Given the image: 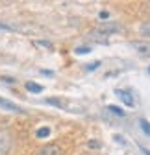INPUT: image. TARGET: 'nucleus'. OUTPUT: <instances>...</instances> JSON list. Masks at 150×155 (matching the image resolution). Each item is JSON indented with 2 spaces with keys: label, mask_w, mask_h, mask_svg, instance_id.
<instances>
[{
  "label": "nucleus",
  "mask_w": 150,
  "mask_h": 155,
  "mask_svg": "<svg viewBox=\"0 0 150 155\" xmlns=\"http://www.w3.org/2000/svg\"><path fill=\"white\" fill-rule=\"evenodd\" d=\"M13 148V137L8 129H0V155H8Z\"/></svg>",
  "instance_id": "obj_1"
},
{
  "label": "nucleus",
  "mask_w": 150,
  "mask_h": 155,
  "mask_svg": "<svg viewBox=\"0 0 150 155\" xmlns=\"http://www.w3.org/2000/svg\"><path fill=\"white\" fill-rule=\"evenodd\" d=\"M35 155H63V150L60 144H46V146L37 150Z\"/></svg>",
  "instance_id": "obj_2"
},
{
  "label": "nucleus",
  "mask_w": 150,
  "mask_h": 155,
  "mask_svg": "<svg viewBox=\"0 0 150 155\" xmlns=\"http://www.w3.org/2000/svg\"><path fill=\"white\" fill-rule=\"evenodd\" d=\"M0 109L9 111V113H15V114H22V113H24V109H22V107H19L17 104H13V102H9V100L2 98V96H0Z\"/></svg>",
  "instance_id": "obj_3"
},
{
  "label": "nucleus",
  "mask_w": 150,
  "mask_h": 155,
  "mask_svg": "<svg viewBox=\"0 0 150 155\" xmlns=\"http://www.w3.org/2000/svg\"><path fill=\"white\" fill-rule=\"evenodd\" d=\"M132 48L137 54H141L145 57H150V41H134L132 43Z\"/></svg>",
  "instance_id": "obj_4"
},
{
  "label": "nucleus",
  "mask_w": 150,
  "mask_h": 155,
  "mask_svg": "<svg viewBox=\"0 0 150 155\" xmlns=\"http://www.w3.org/2000/svg\"><path fill=\"white\" fill-rule=\"evenodd\" d=\"M97 31H98V33H102V35H107V33H113V31H119V26H117L115 22H111V21H107V22H100V24L97 26Z\"/></svg>",
  "instance_id": "obj_5"
},
{
  "label": "nucleus",
  "mask_w": 150,
  "mask_h": 155,
  "mask_svg": "<svg viewBox=\"0 0 150 155\" xmlns=\"http://www.w3.org/2000/svg\"><path fill=\"white\" fill-rule=\"evenodd\" d=\"M115 94H117V96H121V100H122V102H124V104H126L128 107H134V105H135V100L132 98V94H130L128 91L117 89V91H115Z\"/></svg>",
  "instance_id": "obj_6"
},
{
  "label": "nucleus",
  "mask_w": 150,
  "mask_h": 155,
  "mask_svg": "<svg viewBox=\"0 0 150 155\" xmlns=\"http://www.w3.org/2000/svg\"><path fill=\"white\" fill-rule=\"evenodd\" d=\"M50 133H52L50 127H39V129L35 131V137H37V139H46Z\"/></svg>",
  "instance_id": "obj_7"
},
{
  "label": "nucleus",
  "mask_w": 150,
  "mask_h": 155,
  "mask_svg": "<svg viewBox=\"0 0 150 155\" xmlns=\"http://www.w3.org/2000/svg\"><path fill=\"white\" fill-rule=\"evenodd\" d=\"M24 87H26V91H30V92H35V94H39V92L43 91V87H41V85H37V83H33V81H28Z\"/></svg>",
  "instance_id": "obj_8"
},
{
  "label": "nucleus",
  "mask_w": 150,
  "mask_h": 155,
  "mask_svg": "<svg viewBox=\"0 0 150 155\" xmlns=\"http://www.w3.org/2000/svg\"><path fill=\"white\" fill-rule=\"evenodd\" d=\"M139 33H141L143 37L150 39V22H143V24L139 26Z\"/></svg>",
  "instance_id": "obj_9"
},
{
  "label": "nucleus",
  "mask_w": 150,
  "mask_h": 155,
  "mask_svg": "<svg viewBox=\"0 0 150 155\" xmlns=\"http://www.w3.org/2000/svg\"><path fill=\"white\" fill-rule=\"evenodd\" d=\"M107 111H109L111 114H115V116H124V111H122L121 107H117V105H109Z\"/></svg>",
  "instance_id": "obj_10"
},
{
  "label": "nucleus",
  "mask_w": 150,
  "mask_h": 155,
  "mask_svg": "<svg viewBox=\"0 0 150 155\" xmlns=\"http://www.w3.org/2000/svg\"><path fill=\"white\" fill-rule=\"evenodd\" d=\"M46 104H50V105H56V107H65V104H61L60 100H56V98H46Z\"/></svg>",
  "instance_id": "obj_11"
},
{
  "label": "nucleus",
  "mask_w": 150,
  "mask_h": 155,
  "mask_svg": "<svg viewBox=\"0 0 150 155\" xmlns=\"http://www.w3.org/2000/svg\"><path fill=\"white\" fill-rule=\"evenodd\" d=\"M139 124H141V127H143V131H145L146 135H150V124H148L146 120H143V118L139 120Z\"/></svg>",
  "instance_id": "obj_12"
},
{
  "label": "nucleus",
  "mask_w": 150,
  "mask_h": 155,
  "mask_svg": "<svg viewBox=\"0 0 150 155\" xmlns=\"http://www.w3.org/2000/svg\"><path fill=\"white\" fill-rule=\"evenodd\" d=\"M89 50H91L89 46H78V48H76V54H87Z\"/></svg>",
  "instance_id": "obj_13"
},
{
  "label": "nucleus",
  "mask_w": 150,
  "mask_h": 155,
  "mask_svg": "<svg viewBox=\"0 0 150 155\" xmlns=\"http://www.w3.org/2000/svg\"><path fill=\"white\" fill-rule=\"evenodd\" d=\"M97 67H100V61H95V63H91V65H87V70H95Z\"/></svg>",
  "instance_id": "obj_14"
},
{
  "label": "nucleus",
  "mask_w": 150,
  "mask_h": 155,
  "mask_svg": "<svg viewBox=\"0 0 150 155\" xmlns=\"http://www.w3.org/2000/svg\"><path fill=\"white\" fill-rule=\"evenodd\" d=\"M87 146H89V148H100V142H98V140H89Z\"/></svg>",
  "instance_id": "obj_15"
},
{
  "label": "nucleus",
  "mask_w": 150,
  "mask_h": 155,
  "mask_svg": "<svg viewBox=\"0 0 150 155\" xmlns=\"http://www.w3.org/2000/svg\"><path fill=\"white\" fill-rule=\"evenodd\" d=\"M35 45H37V46H46V48H52V45H50V43H46V41H37Z\"/></svg>",
  "instance_id": "obj_16"
},
{
  "label": "nucleus",
  "mask_w": 150,
  "mask_h": 155,
  "mask_svg": "<svg viewBox=\"0 0 150 155\" xmlns=\"http://www.w3.org/2000/svg\"><path fill=\"white\" fill-rule=\"evenodd\" d=\"M98 17H100V18H107V17H109V13H107V11H100V15H98Z\"/></svg>",
  "instance_id": "obj_17"
},
{
  "label": "nucleus",
  "mask_w": 150,
  "mask_h": 155,
  "mask_svg": "<svg viewBox=\"0 0 150 155\" xmlns=\"http://www.w3.org/2000/svg\"><path fill=\"white\" fill-rule=\"evenodd\" d=\"M2 30H13V28L8 26V24H0V31H2Z\"/></svg>",
  "instance_id": "obj_18"
},
{
  "label": "nucleus",
  "mask_w": 150,
  "mask_h": 155,
  "mask_svg": "<svg viewBox=\"0 0 150 155\" xmlns=\"http://www.w3.org/2000/svg\"><path fill=\"white\" fill-rule=\"evenodd\" d=\"M141 151H143V153H145V155H150V151H148V150H146V148H143V146H141Z\"/></svg>",
  "instance_id": "obj_19"
}]
</instances>
